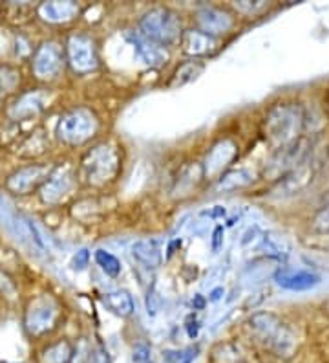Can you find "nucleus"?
I'll list each match as a JSON object with an SVG mask.
<instances>
[{"label": "nucleus", "mask_w": 329, "mask_h": 363, "mask_svg": "<svg viewBox=\"0 0 329 363\" xmlns=\"http://www.w3.org/2000/svg\"><path fill=\"white\" fill-rule=\"evenodd\" d=\"M62 321V306L57 297L44 292L31 297L24 306L22 314V328L30 340H44L59 328Z\"/></svg>", "instance_id": "f257e3e1"}, {"label": "nucleus", "mask_w": 329, "mask_h": 363, "mask_svg": "<svg viewBox=\"0 0 329 363\" xmlns=\"http://www.w3.org/2000/svg\"><path fill=\"white\" fill-rule=\"evenodd\" d=\"M253 336L278 356H291L296 349V336L278 315L271 312H256L249 319Z\"/></svg>", "instance_id": "f03ea898"}, {"label": "nucleus", "mask_w": 329, "mask_h": 363, "mask_svg": "<svg viewBox=\"0 0 329 363\" xmlns=\"http://www.w3.org/2000/svg\"><path fill=\"white\" fill-rule=\"evenodd\" d=\"M304 125V112L299 105H284L272 106L265 116L263 121V130L269 142L277 149L287 147L294 143L300 138Z\"/></svg>", "instance_id": "7ed1b4c3"}, {"label": "nucleus", "mask_w": 329, "mask_h": 363, "mask_svg": "<svg viewBox=\"0 0 329 363\" xmlns=\"http://www.w3.org/2000/svg\"><path fill=\"white\" fill-rule=\"evenodd\" d=\"M121 167V156L112 143H99L81 160V178L88 186L101 187L114 180Z\"/></svg>", "instance_id": "20e7f679"}, {"label": "nucleus", "mask_w": 329, "mask_h": 363, "mask_svg": "<svg viewBox=\"0 0 329 363\" xmlns=\"http://www.w3.org/2000/svg\"><path fill=\"white\" fill-rule=\"evenodd\" d=\"M141 35L159 46H171L183 37L180 17L167 8H154L143 15Z\"/></svg>", "instance_id": "39448f33"}, {"label": "nucleus", "mask_w": 329, "mask_h": 363, "mask_svg": "<svg viewBox=\"0 0 329 363\" xmlns=\"http://www.w3.org/2000/svg\"><path fill=\"white\" fill-rule=\"evenodd\" d=\"M99 129V120L92 111L84 106L71 108L61 114L55 127V134L66 145H83L88 140H92Z\"/></svg>", "instance_id": "423d86ee"}, {"label": "nucleus", "mask_w": 329, "mask_h": 363, "mask_svg": "<svg viewBox=\"0 0 329 363\" xmlns=\"http://www.w3.org/2000/svg\"><path fill=\"white\" fill-rule=\"evenodd\" d=\"M64 48L57 40H44L31 55V74L35 76L37 81L52 83L64 70Z\"/></svg>", "instance_id": "0eeeda50"}, {"label": "nucleus", "mask_w": 329, "mask_h": 363, "mask_svg": "<svg viewBox=\"0 0 329 363\" xmlns=\"http://www.w3.org/2000/svg\"><path fill=\"white\" fill-rule=\"evenodd\" d=\"M66 62L71 70L79 76L92 74L99 67V55H97L96 40L84 33H74L68 37L64 46Z\"/></svg>", "instance_id": "6e6552de"}, {"label": "nucleus", "mask_w": 329, "mask_h": 363, "mask_svg": "<svg viewBox=\"0 0 329 363\" xmlns=\"http://www.w3.org/2000/svg\"><path fill=\"white\" fill-rule=\"evenodd\" d=\"M55 165L50 164H28L22 167L15 169L13 173L9 174L4 182V187L8 193L15 196H26L31 193H39L44 182L48 180Z\"/></svg>", "instance_id": "1a4fd4ad"}, {"label": "nucleus", "mask_w": 329, "mask_h": 363, "mask_svg": "<svg viewBox=\"0 0 329 363\" xmlns=\"http://www.w3.org/2000/svg\"><path fill=\"white\" fill-rule=\"evenodd\" d=\"M75 174L68 165H59L52 171L48 180L44 182V186L39 189V199L46 206H57L61 204L66 196L70 195L74 189Z\"/></svg>", "instance_id": "9d476101"}, {"label": "nucleus", "mask_w": 329, "mask_h": 363, "mask_svg": "<svg viewBox=\"0 0 329 363\" xmlns=\"http://www.w3.org/2000/svg\"><path fill=\"white\" fill-rule=\"evenodd\" d=\"M315 173H316L315 160H311L309 158V155H307V158L302 160L296 167H293L289 173H285L284 177H280V182H278L277 187H275L272 191L280 196L294 195V193L306 189V187L311 184Z\"/></svg>", "instance_id": "9b49d317"}, {"label": "nucleus", "mask_w": 329, "mask_h": 363, "mask_svg": "<svg viewBox=\"0 0 329 363\" xmlns=\"http://www.w3.org/2000/svg\"><path fill=\"white\" fill-rule=\"evenodd\" d=\"M307 147L309 145H307L306 140L299 138V140L294 143H291V145L278 149L277 155L272 156L271 162H269V167L265 169V173L272 174V177H280V173L282 177H284L285 173H289L291 169L296 167L302 160L307 158V155H309V149H307Z\"/></svg>", "instance_id": "f8f14e48"}, {"label": "nucleus", "mask_w": 329, "mask_h": 363, "mask_svg": "<svg viewBox=\"0 0 329 363\" xmlns=\"http://www.w3.org/2000/svg\"><path fill=\"white\" fill-rule=\"evenodd\" d=\"M44 108H46V96L39 90H30V92L21 94L8 106L6 114L11 121H26L42 114Z\"/></svg>", "instance_id": "ddd939ff"}, {"label": "nucleus", "mask_w": 329, "mask_h": 363, "mask_svg": "<svg viewBox=\"0 0 329 363\" xmlns=\"http://www.w3.org/2000/svg\"><path fill=\"white\" fill-rule=\"evenodd\" d=\"M275 283L282 286L284 290H291V292H304V290H311V288L318 286L322 277L315 272L309 270H294V268H280L275 272Z\"/></svg>", "instance_id": "4468645a"}, {"label": "nucleus", "mask_w": 329, "mask_h": 363, "mask_svg": "<svg viewBox=\"0 0 329 363\" xmlns=\"http://www.w3.org/2000/svg\"><path fill=\"white\" fill-rule=\"evenodd\" d=\"M238 155V147L233 140H221L212 147L203 162V177H218Z\"/></svg>", "instance_id": "2eb2a0df"}, {"label": "nucleus", "mask_w": 329, "mask_h": 363, "mask_svg": "<svg viewBox=\"0 0 329 363\" xmlns=\"http://www.w3.org/2000/svg\"><path fill=\"white\" fill-rule=\"evenodd\" d=\"M197 24L205 31L207 35H219V33H227L233 28V17L224 11V9L214 8V6H205L197 11Z\"/></svg>", "instance_id": "dca6fc26"}, {"label": "nucleus", "mask_w": 329, "mask_h": 363, "mask_svg": "<svg viewBox=\"0 0 329 363\" xmlns=\"http://www.w3.org/2000/svg\"><path fill=\"white\" fill-rule=\"evenodd\" d=\"M127 39L134 46V52H136L137 57L145 62L146 67L159 68L167 62V52H165V48L152 43V40L145 39L141 33H128Z\"/></svg>", "instance_id": "f3484780"}, {"label": "nucleus", "mask_w": 329, "mask_h": 363, "mask_svg": "<svg viewBox=\"0 0 329 363\" xmlns=\"http://www.w3.org/2000/svg\"><path fill=\"white\" fill-rule=\"evenodd\" d=\"M81 8L77 2H71V0H66V2H59V0H53V2H42L37 8V15L42 18L44 23L50 24H66L74 21L77 15H79Z\"/></svg>", "instance_id": "a211bd4d"}, {"label": "nucleus", "mask_w": 329, "mask_h": 363, "mask_svg": "<svg viewBox=\"0 0 329 363\" xmlns=\"http://www.w3.org/2000/svg\"><path fill=\"white\" fill-rule=\"evenodd\" d=\"M181 46H183L185 53H189L192 57H202V55L214 52L216 39L212 35H207L202 30H189L181 37Z\"/></svg>", "instance_id": "6ab92c4d"}, {"label": "nucleus", "mask_w": 329, "mask_h": 363, "mask_svg": "<svg viewBox=\"0 0 329 363\" xmlns=\"http://www.w3.org/2000/svg\"><path fill=\"white\" fill-rule=\"evenodd\" d=\"M132 255L139 264L145 268H159L163 262V252L158 240L152 239H143L132 244Z\"/></svg>", "instance_id": "aec40b11"}, {"label": "nucleus", "mask_w": 329, "mask_h": 363, "mask_svg": "<svg viewBox=\"0 0 329 363\" xmlns=\"http://www.w3.org/2000/svg\"><path fill=\"white\" fill-rule=\"evenodd\" d=\"M214 363H253V356L240 341H225L212 350Z\"/></svg>", "instance_id": "412c9836"}, {"label": "nucleus", "mask_w": 329, "mask_h": 363, "mask_svg": "<svg viewBox=\"0 0 329 363\" xmlns=\"http://www.w3.org/2000/svg\"><path fill=\"white\" fill-rule=\"evenodd\" d=\"M75 345L68 340L52 341L39 350L37 363H70L74 358Z\"/></svg>", "instance_id": "4be33fe9"}, {"label": "nucleus", "mask_w": 329, "mask_h": 363, "mask_svg": "<svg viewBox=\"0 0 329 363\" xmlns=\"http://www.w3.org/2000/svg\"><path fill=\"white\" fill-rule=\"evenodd\" d=\"M103 303L112 314L119 315V318H128L134 314V299L127 290H110L103 296Z\"/></svg>", "instance_id": "5701e85b"}, {"label": "nucleus", "mask_w": 329, "mask_h": 363, "mask_svg": "<svg viewBox=\"0 0 329 363\" xmlns=\"http://www.w3.org/2000/svg\"><path fill=\"white\" fill-rule=\"evenodd\" d=\"M255 182V173L250 169H238L231 173L224 174L218 182V191H236L240 187H246Z\"/></svg>", "instance_id": "b1692460"}, {"label": "nucleus", "mask_w": 329, "mask_h": 363, "mask_svg": "<svg viewBox=\"0 0 329 363\" xmlns=\"http://www.w3.org/2000/svg\"><path fill=\"white\" fill-rule=\"evenodd\" d=\"M260 248L265 252V255L275 259H285L289 255V244L285 242L284 237L275 233H263L262 242H260Z\"/></svg>", "instance_id": "393cba45"}, {"label": "nucleus", "mask_w": 329, "mask_h": 363, "mask_svg": "<svg viewBox=\"0 0 329 363\" xmlns=\"http://www.w3.org/2000/svg\"><path fill=\"white\" fill-rule=\"evenodd\" d=\"M203 72V65L197 61H189L183 62L178 70L174 72V76H172V81L168 83V86L175 89V86H181V84H187L190 81L196 79L200 74Z\"/></svg>", "instance_id": "a878e982"}, {"label": "nucleus", "mask_w": 329, "mask_h": 363, "mask_svg": "<svg viewBox=\"0 0 329 363\" xmlns=\"http://www.w3.org/2000/svg\"><path fill=\"white\" fill-rule=\"evenodd\" d=\"M197 356H200V347L197 345L163 350V359L167 363H194Z\"/></svg>", "instance_id": "bb28decb"}, {"label": "nucleus", "mask_w": 329, "mask_h": 363, "mask_svg": "<svg viewBox=\"0 0 329 363\" xmlns=\"http://www.w3.org/2000/svg\"><path fill=\"white\" fill-rule=\"evenodd\" d=\"M18 76H21V74H17V72L11 70V68H0V106H2V103L6 101V98H8L9 94L13 92L18 86V81H21Z\"/></svg>", "instance_id": "cd10ccee"}, {"label": "nucleus", "mask_w": 329, "mask_h": 363, "mask_svg": "<svg viewBox=\"0 0 329 363\" xmlns=\"http://www.w3.org/2000/svg\"><path fill=\"white\" fill-rule=\"evenodd\" d=\"M93 257H96L97 266L110 277H117L121 274V262H119V259L110 252H106V250H97Z\"/></svg>", "instance_id": "c85d7f7f"}, {"label": "nucleus", "mask_w": 329, "mask_h": 363, "mask_svg": "<svg viewBox=\"0 0 329 363\" xmlns=\"http://www.w3.org/2000/svg\"><path fill=\"white\" fill-rule=\"evenodd\" d=\"M132 363H154V350L149 343H137L132 349Z\"/></svg>", "instance_id": "c756f323"}, {"label": "nucleus", "mask_w": 329, "mask_h": 363, "mask_svg": "<svg viewBox=\"0 0 329 363\" xmlns=\"http://www.w3.org/2000/svg\"><path fill=\"white\" fill-rule=\"evenodd\" d=\"M234 8L240 11V13H247V15H256L262 13L263 9H267L269 4L267 2H263V0H258V2H250V0H241V2H234Z\"/></svg>", "instance_id": "7c9ffc66"}, {"label": "nucleus", "mask_w": 329, "mask_h": 363, "mask_svg": "<svg viewBox=\"0 0 329 363\" xmlns=\"http://www.w3.org/2000/svg\"><path fill=\"white\" fill-rule=\"evenodd\" d=\"M88 261H90V253H88L86 250H79V252L74 255V259H71V268L77 272L84 270L88 266Z\"/></svg>", "instance_id": "2f4dec72"}, {"label": "nucleus", "mask_w": 329, "mask_h": 363, "mask_svg": "<svg viewBox=\"0 0 329 363\" xmlns=\"http://www.w3.org/2000/svg\"><path fill=\"white\" fill-rule=\"evenodd\" d=\"M88 363H112V362H110L108 350H106L103 345L96 347V349H93L92 352H90V358H88Z\"/></svg>", "instance_id": "473e14b6"}, {"label": "nucleus", "mask_w": 329, "mask_h": 363, "mask_svg": "<svg viewBox=\"0 0 329 363\" xmlns=\"http://www.w3.org/2000/svg\"><path fill=\"white\" fill-rule=\"evenodd\" d=\"M315 228L321 231L329 230V206L324 208V211H321V215L315 218Z\"/></svg>", "instance_id": "72a5a7b5"}, {"label": "nucleus", "mask_w": 329, "mask_h": 363, "mask_svg": "<svg viewBox=\"0 0 329 363\" xmlns=\"http://www.w3.org/2000/svg\"><path fill=\"white\" fill-rule=\"evenodd\" d=\"M197 333H200V323H197L196 319H194V321H189V323H187V334H189L190 340L197 337Z\"/></svg>", "instance_id": "f704fd0d"}, {"label": "nucleus", "mask_w": 329, "mask_h": 363, "mask_svg": "<svg viewBox=\"0 0 329 363\" xmlns=\"http://www.w3.org/2000/svg\"><path fill=\"white\" fill-rule=\"evenodd\" d=\"M221 235H224V228L218 226L214 230V239H212V248H214V250L219 248V242H221Z\"/></svg>", "instance_id": "c9c22d12"}, {"label": "nucleus", "mask_w": 329, "mask_h": 363, "mask_svg": "<svg viewBox=\"0 0 329 363\" xmlns=\"http://www.w3.org/2000/svg\"><path fill=\"white\" fill-rule=\"evenodd\" d=\"M221 294H225L224 288H216V290H212L211 297H209V301H218L219 297H221Z\"/></svg>", "instance_id": "e433bc0d"}, {"label": "nucleus", "mask_w": 329, "mask_h": 363, "mask_svg": "<svg viewBox=\"0 0 329 363\" xmlns=\"http://www.w3.org/2000/svg\"><path fill=\"white\" fill-rule=\"evenodd\" d=\"M324 200H325V204H328V206H329V191H328V195H325V196H324Z\"/></svg>", "instance_id": "4c0bfd02"}]
</instances>
